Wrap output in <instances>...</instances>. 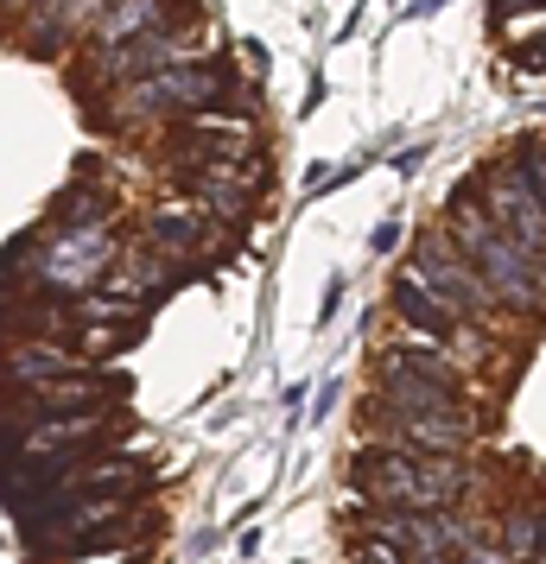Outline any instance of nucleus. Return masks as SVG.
<instances>
[{
    "label": "nucleus",
    "instance_id": "obj_16",
    "mask_svg": "<svg viewBox=\"0 0 546 564\" xmlns=\"http://www.w3.org/2000/svg\"><path fill=\"white\" fill-rule=\"evenodd\" d=\"M356 564H407V552L388 545V539H363V545H356Z\"/></svg>",
    "mask_w": 546,
    "mask_h": 564
},
{
    "label": "nucleus",
    "instance_id": "obj_7",
    "mask_svg": "<svg viewBox=\"0 0 546 564\" xmlns=\"http://www.w3.org/2000/svg\"><path fill=\"white\" fill-rule=\"evenodd\" d=\"M140 241L153 248V254L179 260V267H204V260H216L223 248H229V229L223 223H210L197 204H184V197H172V204H159L140 216Z\"/></svg>",
    "mask_w": 546,
    "mask_h": 564
},
{
    "label": "nucleus",
    "instance_id": "obj_19",
    "mask_svg": "<svg viewBox=\"0 0 546 564\" xmlns=\"http://www.w3.org/2000/svg\"><path fill=\"white\" fill-rule=\"evenodd\" d=\"M540 552H546V520H540Z\"/></svg>",
    "mask_w": 546,
    "mask_h": 564
},
{
    "label": "nucleus",
    "instance_id": "obj_4",
    "mask_svg": "<svg viewBox=\"0 0 546 564\" xmlns=\"http://www.w3.org/2000/svg\"><path fill=\"white\" fill-rule=\"evenodd\" d=\"M356 495H368L375 508H458L470 476L458 457H432V451H400V444H368L350 463Z\"/></svg>",
    "mask_w": 546,
    "mask_h": 564
},
{
    "label": "nucleus",
    "instance_id": "obj_1",
    "mask_svg": "<svg viewBox=\"0 0 546 564\" xmlns=\"http://www.w3.org/2000/svg\"><path fill=\"white\" fill-rule=\"evenodd\" d=\"M445 235L477 267V280L490 285L495 311H515V317H540L546 311V254H527L521 241L495 229L490 209L477 204V191H458L445 204Z\"/></svg>",
    "mask_w": 546,
    "mask_h": 564
},
{
    "label": "nucleus",
    "instance_id": "obj_17",
    "mask_svg": "<svg viewBox=\"0 0 546 564\" xmlns=\"http://www.w3.org/2000/svg\"><path fill=\"white\" fill-rule=\"evenodd\" d=\"M0 20H20V0H0Z\"/></svg>",
    "mask_w": 546,
    "mask_h": 564
},
{
    "label": "nucleus",
    "instance_id": "obj_5",
    "mask_svg": "<svg viewBox=\"0 0 546 564\" xmlns=\"http://www.w3.org/2000/svg\"><path fill=\"white\" fill-rule=\"evenodd\" d=\"M363 425L375 444H400V451H432V457H464L477 419L470 406H426V412H375L363 406Z\"/></svg>",
    "mask_w": 546,
    "mask_h": 564
},
{
    "label": "nucleus",
    "instance_id": "obj_14",
    "mask_svg": "<svg viewBox=\"0 0 546 564\" xmlns=\"http://www.w3.org/2000/svg\"><path fill=\"white\" fill-rule=\"evenodd\" d=\"M108 437V412H52L45 425L26 432L32 457H52V451H71V444H103Z\"/></svg>",
    "mask_w": 546,
    "mask_h": 564
},
{
    "label": "nucleus",
    "instance_id": "obj_2",
    "mask_svg": "<svg viewBox=\"0 0 546 564\" xmlns=\"http://www.w3.org/2000/svg\"><path fill=\"white\" fill-rule=\"evenodd\" d=\"M235 89V57L223 52H197L172 64V70H153L140 83H121L108 89L103 102V128L140 133V128H165V121H184V115H204V108H223V96Z\"/></svg>",
    "mask_w": 546,
    "mask_h": 564
},
{
    "label": "nucleus",
    "instance_id": "obj_11",
    "mask_svg": "<svg viewBox=\"0 0 546 564\" xmlns=\"http://www.w3.org/2000/svg\"><path fill=\"white\" fill-rule=\"evenodd\" d=\"M108 0H39L26 20H20V32H13V52L20 57H45V64H57V57H71L89 39V26L103 20Z\"/></svg>",
    "mask_w": 546,
    "mask_h": 564
},
{
    "label": "nucleus",
    "instance_id": "obj_12",
    "mask_svg": "<svg viewBox=\"0 0 546 564\" xmlns=\"http://www.w3.org/2000/svg\"><path fill=\"white\" fill-rule=\"evenodd\" d=\"M77 368H89V361L71 343H52V336H0V381L13 387V393L45 387L57 375H77Z\"/></svg>",
    "mask_w": 546,
    "mask_h": 564
},
{
    "label": "nucleus",
    "instance_id": "obj_13",
    "mask_svg": "<svg viewBox=\"0 0 546 564\" xmlns=\"http://www.w3.org/2000/svg\"><path fill=\"white\" fill-rule=\"evenodd\" d=\"M184 7H191V0H108L103 20L89 26V39H83L77 52H115V45L153 32L159 20H172V13H184Z\"/></svg>",
    "mask_w": 546,
    "mask_h": 564
},
{
    "label": "nucleus",
    "instance_id": "obj_15",
    "mask_svg": "<svg viewBox=\"0 0 546 564\" xmlns=\"http://www.w3.org/2000/svg\"><path fill=\"white\" fill-rule=\"evenodd\" d=\"M540 552V513H508V558H534Z\"/></svg>",
    "mask_w": 546,
    "mask_h": 564
},
{
    "label": "nucleus",
    "instance_id": "obj_18",
    "mask_svg": "<svg viewBox=\"0 0 546 564\" xmlns=\"http://www.w3.org/2000/svg\"><path fill=\"white\" fill-rule=\"evenodd\" d=\"M527 64H546V39H540V45H534V52H527Z\"/></svg>",
    "mask_w": 546,
    "mask_h": 564
},
{
    "label": "nucleus",
    "instance_id": "obj_3",
    "mask_svg": "<svg viewBox=\"0 0 546 564\" xmlns=\"http://www.w3.org/2000/svg\"><path fill=\"white\" fill-rule=\"evenodd\" d=\"M115 254H121L115 216H45L39 241H32V267L20 273V285L52 292V299H83V292L103 285Z\"/></svg>",
    "mask_w": 546,
    "mask_h": 564
},
{
    "label": "nucleus",
    "instance_id": "obj_9",
    "mask_svg": "<svg viewBox=\"0 0 546 564\" xmlns=\"http://www.w3.org/2000/svg\"><path fill=\"white\" fill-rule=\"evenodd\" d=\"M477 204L490 209V223L508 241H521L527 254H546V209H540V197L527 191V178H521L515 165H483L477 172Z\"/></svg>",
    "mask_w": 546,
    "mask_h": 564
},
{
    "label": "nucleus",
    "instance_id": "obj_8",
    "mask_svg": "<svg viewBox=\"0 0 546 564\" xmlns=\"http://www.w3.org/2000/svg\"><path fill=\"white\" fill-rule=\"evenodd\" d=\"M388 305H394V317L407 324V336H419V343H439V349H451V356H477V349H483V330L464 324L458 311H445L439 299H432V285L419 280L414 267L394 273Z\"/></svg>",
    "mask_w": 546,
    "mask_h": 564
},
{
    "label": "nucleus",
    "instance_id": "obj_10",
    "mask_svg": "<svg viewBox=\"0 0 546 564\" xmlns=\"http://www.w3.org/2000/svg\"><path fill=\"white\" fill-rule=\"evenodd\" d=\"M255 153V121L204 108V115H184L179 128L165 133V159L172 165H229V159Z\"/></svg>",
    "mask_w": 546,
    "mask_h": 564
},
{
    "label": "nucleus",
    "instance_id": "obj_6",
    "mask_svg": "<svg viewBox=\"0 0 546 564\" xmlns=\"http://www.w3.org/2000/svg\"><path fill=\"white\" fill-rule=\"evenodd\" d=\"M407 267H414L419 280L432 285V299H439L445 311H458V317H490L495 311V299H490V285L477 280V267H470L464 254H458V241H451V235L445 229H426L414 241V260H407Z\"/></svg>",
    "mask_w": 546,
    "mask_h": 564
}]
</instances>
